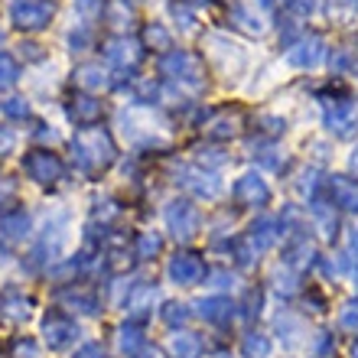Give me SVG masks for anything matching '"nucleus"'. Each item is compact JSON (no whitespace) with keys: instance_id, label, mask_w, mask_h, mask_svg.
<instances>
[{"instance_id":"f257e3e1","label":"nucleus","mask_w":358,"mask_h":358,"mask_svg":"<svg viewBox=\"0 0 358 358\" xmlns=\"http://www.w3.org/2000/svg\"><path fill=\"white\" fill-rule=\"evenodd\" d=\"M111 141H108V134L101 131H82L76 137V157L82 166L94 170V166H104V163L111 160Z\"/></svg>"},{"instance_id":"f03ea898","label":"nucleus","mask_w":358,"mask_h":358,"mask_svg":"<svg viewBox=\"0 0 358 358\" xmlns=\"http://www.w3.org/2000/svg\"><path fill=\"white\" fill-rule=\"evenodd\" d=\"M52 0H13L10 3V17L20 29H43L52 17Z\"/></svg>"},{"instance_id":"7ed1b4c3","label":"nucleus","mask_w":358,"mask_h":358,"mask_svg":"<svg viewBox=\"0 0 358 358\" xmlns=\"http://www.w3.org/2000/svg\"><path fill=\"white\" fill-rule=\"evenodd\" d=\"M166 225L176 238H192L199 231V212L189 202H170L166 208Z\"/></svg>"},{"instance_id":"20e7f679","label":"nucleus","mask_w":358,"mask_h":358,"mask_svg":"<svg viewBox=\"0 0 358 358\" xmlns=\"http://www.w3.org/2000/svg\"><path fill=\"white\" fill-rule=\"evenodd\" d=\"M23 170H27L29 179H36V182H52V179L62 176V163L52 153H29L27 160H23Z\"/></svg>"},{"instance_id":"39448f33","label":"nucleus","mask_w":358,"mask_h":358,"mask_svg":"<svg viewBox=\"0 0 358 358\" xmlns=\"http://www.w3.org/2000/svg\"><path fill=\"white\" fill-rule=\"evenodd\" d=\"M163 72H173L182 82H192V85H202V69L189 52H170L163 59Z\"/></svg>"},{"instance_id":"423d86ee","label":"nucleus","mask_w":358,"mask_h":358,"mask_svg":"<svg viewBox=\"0 0 358 358\" xmlns=\"http://www.w3.org/2000/svg\"><path fill=\"white\" fill-rule=\"evenodd\" d=\"M320 59H322V43L316 36L303 39L300 46H293L290 52H287V62H290V66H296V69H310V66H316Z\"/></svg>"},{"instance_id":"0eeeda50","label":"nucleus","mask_w":358,"mask_h":358,"mask_svg":"<svg viewBox=\"0 0 358 358\" xmlns=\"http://www.w3.org/2000/svg\"><path fill=\"white\" fill-rule=\"evenodd\" d=\"M170 277L176 283H196L202 277V261L196 255H176L170 261Z\"/></svg>"},{"instance_id":"6e6552de","label":"nucleus","mask_w":358,"mask_h":358,"mask_svg":"<svg viewBox=\"0 0 358 358\" xmlns=\"http://www.w3.org/2000/svg\"><path fill=\"white\" fill-rule=\"evenodd\" d=\"M332 196H336V206H342L345 212H358V182L349 176H332Z\"/></svg>"},{"instance_id":"1a4fd4ad","label":"nucleus","mask_w":358,"mask_h":358,"mask_svg":"<svg viewBox=\"0 0 358 358\" xmlns=\"http://www.w3.org/2000/svg\"><path fill=\"white\" fill-rule=\"evenodd\" d=\"M235 196L245 199V202H267V196H271V189H267V182L261 176H255V173H248V176H241L235 182Z\"/></svg>"},{"instance_id":"9d476101","label":"nucleus","mask_w":358,"mask_h":358,"mask_svg":"<svg viewBox=\"0 0 358 358\" xmlns=\"http://www.w3.org/2000/svg\"><path fill=\"white\" fill-rule=\"evenodd\" d=\"M43 332H46V342L52 345V349H66L69 342L76 339L78 332L72 322L66 320H59V316H52V320H46V326H43Z\"/></svg>"},{"instance_id":"9b49d317","label":"nucleus","mask_w":358,"mask_h":358,"mask_svg":"<svg viewBox=\"0 0 358 358\" xmlns=\"http://www.w3.org/2000/svg\"><path fill=\"white\" fill-rule=\"evenodd\" d=\"M182 186H189L192 192H199V196H218V189H222V182H218L212 173H202V170H186L182 173Z\"/></svg>"},{"instance_id":"f8f14e48","label":"nucleus","mask_w":358,"mask_h":358,"mask_svg":"<svg viewBox=\"0 0 358 358\" xmlns=\"http://www.w3.org/2000/svg\"><path fill=\"white\" fill-rule=\"evenodd\" d=\"M326 124H329L332 131L349 134L352 127H355V104H352V101H339L329 114H326Z\"/></svg>"},{"instance_id":"ddd939ff","label":"nucleus","mask_w":358,"mask_h":358,"mask_svg":"<svg viewBox=\"0 0 358 358\" xmlns=\"http://www.w3.org/2000/svg\"><path fill=\"white\" fill-rule=\"evenodd\" d=\"M199 310H202V316H206L208 322H228L231 316H235V306H231V300H225V296L202 300L199 303Z\"/></svg>"},{"instance_id":"4468645a","label":"nucleus","mask_w":358,"mask_h":358,"mask_svg":"<svg viewBox=\"0 0 358 358\" xmlns=\"http://www.w3.org/2000/svg\"><path fill=\"white\" fill-rule=\"evenodd\" d=\"M29 235V218L23 212H13L0 222V238H7V241H23Z\"/></svg>"},{"instance_id":"2eb2a0df","label":"nucleus","mask_w":358,"mask_h":358,"mask_svg":"<svg viewBox=\"0 0 358 358\" xmlns=\"http://www.w3.org/2000/svg\"><path fill=\"white\" fill-rule=\"evenodd\" d=\"M108 59L111 62H117V66H127V62H137L141 59V49L134 46V43H127V39H114L111 46H108Z\"/></svg>"},{"instance_id":"dca6fc26","label":"nucleus","mask_w":358,"mask_h":358,"mask_svg":"<svg viewBox=\"0 0 358 358\" xmlns=\"http://www.w3.org/2000/svg\"><path fill=\"white\" fill-rule=\"evenodd\" d=\"M280 238V231H277V222L273 218H264L261 225H255V235H251V245L257 248V251H267V248L273 245Z\"/></svg>"},{"instance_id":"f3484780","label":"nucleus","mask_w":358,"mask_h":358,"mask_svg":"<svg viewBox=\"0 0 358 358\" xmlns=\"http://www.w3.org/2000/svg\"><path fill=\"white\" fill-rule=\"evenodd\" d=\"M199 349H202V342H199L196 336H189V332H182V336L173 339V355L176 358H196Z\"/></svg>"},{"instance_id":"a211bd4d","label":"nucleus","mask_w":358,"mask_h":358,"mask_svg":"<svg viewBox=\"0 0 358 358\" xmlns=\"http://www.w3.org/2000/svg\"><path fill=\"white\" fill-rule=\"evenodd\" d=\"M98 114H101V104L94 101V98H78V104L72 108V117H76V121H82V124L94 121Z\"/></svg>"},{"instance_id":"6ab92c4d","label":"nucleus","mask_w":358,"mask_h":358,"mask_svg":"<svg viewBox=\"0 0 358 358\" xmlns=\"http://www.w3.org/2000/svg\"><path fill=\"white\" fill-rule=\"evenodd\" d=\"M313 215H316V222H320L322 235H332V231H336V212L326 208V202H316V206H313Z\"/></svg>"},{"instance_id":"aec40b11","label":"nucleus","mask_w":358,"mask_h":358,"mask_svg":"<svg viewBox=\"0 0 358 358\" xmlns=\"http://www.w3.org/2000/svg\"><path fill=\"white\" fill-rule=\"evenodd\" d=\"M235 20H238V27L248 29V33H261L264 29V23H261V17H255L248 7H235Z\"/></svg>"},{"instance_id":"412c9836","label":"nucleus","mask_w":358,"mask_h":358,"mask_svg":"<svg viewBox=\"0 0 358 358\" xmlns=\"http://www.w3.org/2000/svg\"><path fill=\"white\" fill-rule=\"evenodd\" d=\"M17 62L7 56V52H0V88H10L13 82H17Z\"/></svg>"},{"instance_id":"4be33fe9","label":"nucleus","mask_w":358,"mask_h":358,"mask_svg":"<svg viewBox=\"0 0 358 358\" xmlns=\"http://www.w3.org/2000/svg\"><path fill=\"white\" fill-rule=\"evenodd\" d=\"M78 82L85 88H98V85H104V72H101V66H82L78 69Z\"/></svg>"},{"instance_id":"5701e85b","label":"nucleus","mask_w":358,"mask_h":358,"mask_svg":"<svg viewBox=\"0 0 358 358\" xmlns=\"http://www.w3.org/2000/svg\"><path fill=\"white\" fill-rule=\"evenodd\" d=\"M245 352H248V355H251V358H264L267 355V352H271V342H267L264 339V336H248V342H245Z\"/></svg>"},{"instance_id":"b1692460","label":"nucleus","mask_w":358,"mask_h":358,"mask_svg":"<svg viewBox=\"0 0 358 358\" xmlns=\"http://www.w3.org/2000/svg\"><path fill=\"white\" fill-rule=\"evenodd\" d=\"M339 322H342V329H358V303H349V306L342 310Z\"/></svg>"},{"instance_id":"393cba45","label":"nucleus","mask_w":358,"mask_h":358,"mask_svg":"<svg viewBox=\"0 0 358 358\" xmlns=\"http://www.w3.org/2000/svg\"><path fill=\"white\" fill-rule=\"evenodd\" d=\"M147 39H150V43H157L160 49H170V33H166V29H160V27L147 29Z\"/></svg>"},{"instance_id":"a878e982","label":"nucleus","mask_w":358,"mask_h":358,"mask_svg":"<svg viewBox=\"0 0 358 358\" xmlns=\"http://www.w3.org/2000/svg\"><path fill=\"white\" fill-rule=\"evenodd\" d=\"M160 251V238L157 235H143L141 238V257H150V255H157Z\"/></svg>"},{"instance_id":"bb28decb","label":"nucleus","mask_w":358,"mask_h":358,"mask_svg":"<svg viewBox=\"0 0 358 358\" xmlns=\"http://www.w3.org/2000/svg\"><path fill=\"white\" fill-rule=\"evenodd\" d=\"M141 345V336L134 329H121V352H134Z\"/></svg>"},{"instance_id":"cd10ccee","label":"nucleus","mask_w":358,"mask_h":358,"mask_svg":"<svg viewBox=\"0 0 358 358\" xmlns=\"http://www.w3.org/2000/svg\"><path fill=\"white\" fill-rule=\"evenodd\" d=\"M3 111H7L10 117H27L29 108H27V101H20V98H10V101L3 104Z\"/></svg>"},{"instance_id":"c85d7f7f","label":"nucleus","mask_w":358,"mask_h":358,"mask_svg":"<svg viewBox=\"0 0 358 358\" xmlns=\"http://www.w3.org/2000/svg\"><path fill=\"white\" fill-rule=\"evenodd\" d=\"M313 355H316V358H329V355H332V336H326V332H322L320 342H316V352H313Z\"/></svg>"},{"instance_id":"c756f323","label":"nucleus","mask_w":358,"mask_h":358,"mask_svg":"<svg viewBox=\"0 0 358 358\" xmlns=\"http://www.w3.org/2000/svg\"><path fill=\"white\" fill-rule=\"evenodd\" d=\"M186 320V306H176V303H173V306H166V322H173V326H176V322H182Z\"/></svg>"},{"instance_id":"7c9ffc66","label":"nucleus","mask_w":358,"mask_h":358,"mask_svg":"<svg viewBox=\"0 0 358 358\" xmlns=\"http://www.w3.org/2000/svg\"><path fill=\"white\" fill-rule=\"evenodd\" d=\"M17 355H20V358H39V349L27 339V342H20V345H17Z\"/></svg>"},{"instance_id":"2f4dec72","label":"nucleus","mask_w":358,"mask_h":358,"mask_svg":"<svg viewBox=\"0 0 358 358\" xmlns=\"http://www.w3.org/2000/svg\"><path fill=\"white\" fill-rule=\"evenodd\" d=\"M76 358H104V352H101V345H82V349H78V355Z\"/></svg>"},{"instance_id":"473e14b6","label":"nucleus","mask_w":358,"mask_h":358,"mask_svg":"<svg viewBox=\"0 0 358 358\" xmlns=\"http://www.w3.org/2000/svg\"><path fill=\"white\" fill-rule=\"evenodd\" d=\"M290 10H296V13H310L313 0H290Z\"/></svg>"},{"instance_id":"72a5a7b5","label":"nucleus","mask_w":358,"mask_h":358,"mask_svg":"<svg viewBox=\"0 0 358 358\" xmlns=\"http://www.w3.org/2000/svg\"><path fill=\"white\" fill-rule=\"evenodd\" d=\"M78 7L85 10V13H94V10L101 7V0H78Z\"/></svg>"},{"instance_id":"f704fd0d","label":"nucleus","mask_w":358,"mask_h":358,"mask_svg":"<svg viewBox=\"0 0 358 358\" xmlns=\"http://www.w3.org/2000/svg\"><path fill=\"white\" fill-rule=\"evenodd\" d=\"M13 196V182H0V206H3V199Z\"/></svg>"},{"instance_id":"c9c22d12","label":"nucleus","mask_w":358,"mask_h":358,"mask_svg":"<svg viewBox=\"0 0 358 358\" xmlns=\"http://www.w3.org/2000/svg\"><path fill=\"white\" fill-rule=\"evenodd\" d=\"M13 147V134H0V150H10Z\"/></svg>"},{"instance_id":"e433bc0d","label":"nucleus","mask_w":358,"mask_h":358,"mask_svg":"<svg viewBox=\"0 0 358 358\" xmlns=\"http://www.w3.org/2000/svg\"><path fill=\"white\" fill-rule=\"evenodd\" d=\"M141 358H163V355H160V352H157V349H153V352H143Z\"/></svg>"},{"instance_id":"4c0bfd02","label":"nucleus","mask_w":358,"mask_h":358,"mask_svg":"<svg viewBox=\"0 0 358 358\" xmlns=\"http://www.w3.org/2000/svg\"><path fill=\"white\" fill-rule=\"evenodd\" d=\"M352 170L358 173V150H355V157H352Z\"/></svg>"},{"instance_id":"58836bf2","label":"nucleus","mask_w":358,"mask_h":358,"mask_svg":"<svg viewBox=\"0 0 358 358\" xmlns=\"http://www.w3.org/2000/svg\"><path fill=\"white\" fill-rule=\"evenodd\" d=\"M355 358H358V345H355Z\"/></svg>"}]
</instances>
